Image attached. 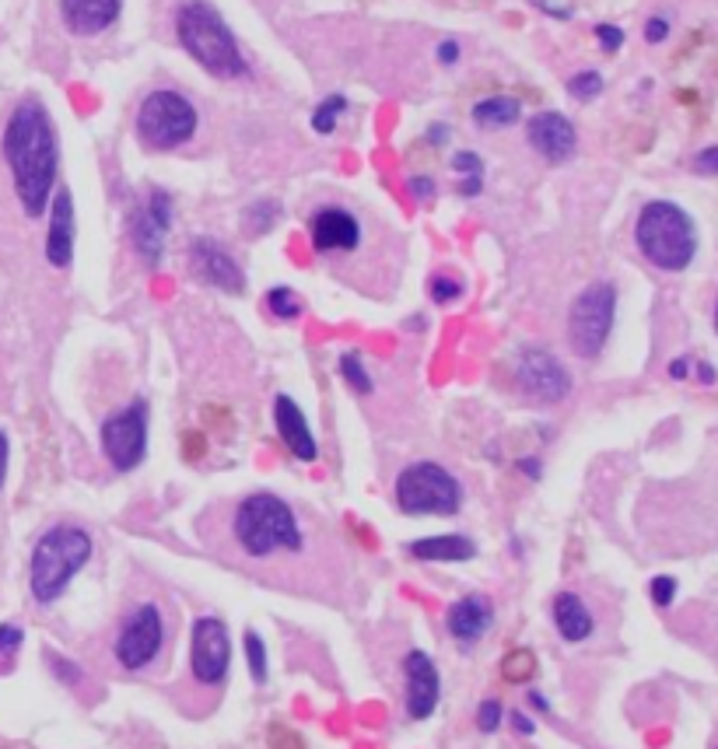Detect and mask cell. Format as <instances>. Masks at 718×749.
<instances>
[{"mask_svg": "<svg viewBox=\"0 0 718 749\" xmlns=\"http://www.w3.org/2000/svg\"><path fill=\"white\" fill-rule=\"evenodd\" d=\"M4 161L11 168L14 193L29 217H42L57 186V127L39 99L18 102L4 127Z\"/></svg>", "mask_w": 718, "mask_h": 749, "instance_id": "6da1fadb", "label": "cell"}, {"mask_svg": "<svg viewBox=\"0 0 718 749\" xmlns=\"http://www.w3.org/2000/svg\"><path fill=\"white\" fill-rule=\"evenodd\" d=\"M232 543L246 564H281L305 553V533L295 509L277 494H249L232 512Z\"/></svg>", "mask_w": 718, "mask_h": 749, "instance_id": "7a4b0ae2", "label": "cell"}, {"mask_svg": "<svg viewBox=\"0 0 718 749\" xmlns=\"http://www.w3.org/2000/svg\"><path fill=\"white\" fill-rule=\"evenodd\" d=\"M91 536L81 525H53L39 536L32 561H29V589L39 607H53V602L70 589V582L85 571L91 561Z\"/></svg>", "mask_w": 718, "mask_h": 749, "instance_id": "3957f363", "label": "cell"}, {"mask_svg": "<svg viewBox=\"0 0 718 749\" xmlns=\"http://www.w3.org/2000/svg\"><path fill=\"white\" fill-rule=\"evenodd\" d=\"M176 32L183 50L194 57L214 78H246V57L238 53L235 32L225 26V18L214 11L207 0H189L176 14Z\"/></svg>", "mask_w": 718, "mask_h": 749, "instance_id": "277c9868", "label": "cell"}, {"mask_svg": "<svg viewBox=\"0 0 718 749\" xmlns=\"http://www.w3.org/2000/svg\"><path fill=\"white\" fill-rule=\"evenodd\" d=\"M635 242L652 267L669 274L687 270L694 253H698V231H694L690 214L669 200H652L641 207L638 225H635Z\"/></svg>", "mask_w": 718, "mask_h": 749, "instance_id": "5b68a950", "label": "cell"}, {"mask_svg": "<svg viewBox=\"0 0 718 749\" xmlns=\"http://www.w3.org/2000/svg\"><path fill=\"white\" fill-rule=\"evenodd\" d=\"M396 504L403 515H456L463 509V483L424 459L396 476Z\"/></svg>", "mask_w": 718, "mask_h": 749, "instance_id": "8992f818", "label": "cell"}, {"mask_svg": "<svg viewBox=\"0 0 718 749\" xmlns=\"http://www.w3.org/2000/svg\"><path fill=\"white\" fill-rule=\"evenodd\" d=\"M165 638H169V623H165V610L158 607V602L155 599L134 602L116 627L112 659L119 662V669L144 672V669H151L158 662Z\"/></svg>", "mask_w": 718, "mask_h": 749, "instance_id": "52a82bcc", "label": "cell"}, {"mask_svg": "<svg viewBox=\"0 0 718 749\" xmlns=\"http://www.w3.org/2000/svg\"><path fill=\"white\" fill-rule=\"evenodd\" d=\"M613 316H617V287L610 280H596L589 284L586 292L571 302L568 312V344L571 351L592 361L600 357L610 329H613Z\"/></svg>", "mask_w": 718, "mask_h": 749, "instance_id": "ba28073f", "label": "cell"}, {"mask_svg": "<svg viewBox=\"0 0 718 749\" xmlns=\"http://www.w3.org/2000/svg\"><path fill=\"white\" fill-rule=\"evenodd\" d=\"M197 134V109L179 91H151L137 112V137L148 151H173Z\"/></svg>", "mask_w": 718, "mask_h": 749, "instance_id": "9c48e42d", "label": "cell"}, {"mask_svg": "<svg viewBox=\"0 0 718 749\" xmlns=\"http://www.w3.org/2000/svg\"><path fill=\"white\" fill-rule=\"evenodd\" d=\"M232 666V641L228 627L218 617H197L189 627V680L197 690L214 693L225 687Z\"/></svg>", "mask_w": 718, "mask_h": 749, "instance_id": "30bf717a", "label": "cell"}, {"mask_svg": "<svg viewBox=\"0 0 718 749\" xmlns=\"http://www.w3.org/2000/svg\"><path fill=\"white\" fill-rule=\"evenodd\" d=\"M102 452L116 473H130L148 455V403L134 400L102 421Z\"/></svg>", "mask_w": 718, "mask_h": 749, "instance_id": "8fae6325", "label": "cell"}, {"mask_svg": "<svg viewBox=\"0 0 718 749\" xmlns=\"http://www.w3.org/2000/svg\"><path fill=\"white\" fill-rule=\"evenodd\" d=\"M515 382L533 403H561L571 393V375L561 361L543 347H525L515 357Z\"/></svg>", "mask_w": 718, "mask_h": 749, "instance_id": "7c38bea8", "label": "cell"}, {"mask_svg": "<svg viewBox=\"0 0 718 749\" xmlns=\"http://www.w3.org/2000/svg\"><path fill=\"white\" fill-rule=\"evenodd\" d=\"M173 228V197L155 189L148 200L130 210V242L144 267H158L165 256V235Z\"/></svg>", "mask_w": 718, "mask_h": 749, "instance_id": "4fadbf2b", "label": "cell"}, {"mask_svg": "<svg viewBox=\"0 0 718 749\" xmlns=\"http://www.w3.org/2000/svg\"><path fill=\"white\" fill-rule=\"evenodd\" d=\"M189 267H194V274L204 284L218 287V292H225V295H243L246 292V274L222 242L194 238V246H189Z\"/></svg>", "mask_w": 718, "mask_h": 749, "instance_id": "5bb4252c", "label": "cell"}, {"mask_svg": "<svg viewBox=\"0 0 718 749\" xmlns=\"http://www.w3.org/2000/svg\"><path fill=\"white\" fill-rule=\"evenodd\" d=\"M403 676H406V718L424 721L435 714L439 697H442V676L439 666L431 662L427 651L414 648L403 659Z\"/></svg>", "mask_w": 718, "mask_h": 749, "instance_id": "9a60e30c", "label": "cell"}, {"mask_svg": "<svg viewBox=\"0 0 718 749\" xmlns=\"http://www.w3.org/2000/svg\"><path fill=\"white\" fill-rule=\"evenodd\" d=\"M308 235H313V249L330 256V253H354L362 246V225L357 217L344 207H319L308 221Z\"/></svg>", "mask_w": 718, "mask_h": 749, "instance_id": "2e32d148", "label": "cell"}, {"mask_svg": "<svg viewBox=\"0 0 718 749\" xmlns=\"http://www.w3.org/2000/svg\"><path fill=\"white\" fill-rule=\"evenodd\" d=\"M525 137H530V148L543 155L550 165H561L579 148V134H574L571 119L561 112H537L530 124H525Z\"/></svg>", "mask_w": 718, "mask_h": 749, "instance_id": "e0dca14e", "label": "cell"}, {"mask_svg": "<svg viewBox=\"0 0 718 749\" xmlns=\"http://www.w3.org/2000/svg\"><path fill=\"white\" fill-rule=\"evenodd\" d=\"M494 627V602L481 592L463 595L445 613V631L460 644H476Z\"/></svg>", "mask_w": 718, "mask_h": 749, "instance_id": "ac0fdd59", "label": "cell"}, {"mask_svg": "<svg viewBox=\"0 0 718 749\" xmlns=\"http://www.w3.org/2000/svg\"><path fill=\"white\" fill-rule=\"evenodd\" d=\"M75 200H70V189H57L50 207V231H46V259L57 270H67L70 259H75Z\"/></svg>", "mask_w": 718, "mask_h": 749, "instance_id": "d6986e66", "label": "cell"}, {"mask_svg": "<svg viewBox=\"0 0 718 749\" xmlns=\"http://www.w3.org/2000/svg\"><path fill=\"white\" fill-rule=\"evenodd\" d=\"M274 427L281 434V442L287 445V452H292L295 459H302V463H313V459L319 455V445L313 438V427H308L302 406L284 393L274 400Z\"/></svg>", "mask_w": 718, "mask_h": 749, "instance_id": "ffe728a7", "label": "cell"}, {"mask_svg": "<svg viewBox=\"0 0 718 749\" xmlns=\"http://www.w3.org/2000/svg\"><path fill=\"white\" fill-rule=\"evenodd\" d=\"M124 11V0H60V14L70 32L78 36H99Z\"/></svg>", "mask_w": 718, "mask_h": 749, "instance_id": "44dd1931", "label": "cell"}, {"mask_svg": "<svg viewBox=\"0 0 718 749\" xmlns=\"http://www.w3.org/2000/svg\"><path fill=\"white\" fill-rule=\"evenodd\" d=\"M550 613H554V627L568 644H579L596 631V620H592L589 607L582 602V595H574V592H558L554 602H550Z\"/></svg>", "mask_w": 718, "mask_h": 749, "instance_id": "7402d4cb", "label": "cell"}, {"mask_svg": "<svg viewBox=\"0 0 718 749\" xmlns=\"http://www.w3.org/2000/svg\"><path fill=\"white\" fill-rule=\"evenodd\" d=\"M406 550H411V558H417V561H470L473 553H476L473 540H466L460 533H452V536H427V540L411 543Z\"/></svg>", "mask_w": 718, "mask_h": 749, "instance_id": "603a6c76", "label": "cell"}, {"mask_svg": "<svg viewBox=\"0 0 718 749\" xmlns=\"http://www.w3.org/2000/svg\"><path fill=\"white\" fill-rule=\"evenodd\" d=\"M519 116H522V106H519V99H509V95H491V99L473 106L476 127H484V130H505V127L519 124Z\"/></svg>", "mask_w": 718, "mask_h": 749, "instance_id": "cb8c5ba5", "label": "cell"}, {"mask_svg": "<svg viewBox=\"0 0 718 749\" xmlns=\"http://www.w3.org/2000/svg\"><path fill=\"white\" fill-rule=\"evenodd\" d=\"M452 168L463 176L460 183V197H476L484 186V158L476 151H460L456 158H452Z\"/></svg>", "mask_w": 718, "mask_h": 749, "instance_id": "d4e9b609", "label": "cell"}, {"mask_svg": "<svg viewBox=\"0 0 718 749\" xmlns=\"http://www.w3.org/2000/svg\"><path fill=\"white\" fill-rule=\"evenodd\" d=\"M341 375L347 378V385L354 393H362V396H368L372 390H375V382H372V375H368V368H365V361H362V354L357 351H347L344 357H341Z\"/></svg>", "mask_w": 718, "mask_h": 749, "instance_id": "484cf974", "label": "cell"}, {"mask_svg": "<svg viewBox=\"0 0 718 749\" xmlns=\"http://www.w3.org/2000/svg\"><path fill=\"white\" fill-rule=\"evenodd\" d=\"M344 109H347L344 95H330V99L319 102V109L313 112V130L316 134H333V130H337V119H341Z\"/></svg>", "mask_w": 718, "mask_h": 749, "instance_id": "4316f807", "label": "cell"}, {"mask_svg": "<svg viewBox=\"0 0 718 749\" xmlns=\"http://www.w3.org/2000/svg\"><path fill=\"white\" fill-rule=\"evenodd\" d=\"M267 308L277 319H298L302 316V298L292 292V287H274V292H267Z\"/></svg>", "mask_w": 718, "mask_h": 749, "instance_id": "83f0119b", "label": "cell"}, {"mask_svg": "<svg viewBox=\"0 0 718 749\" xmlns=\"http://www.w3.org/2000/svg\"><path fill=\"white\" fill-rule=\"evenodd\" d=\"M246 662L256 683H267V644L256 631H246Z\"/></svg>", "mask_w": 718, "mask_h": 749, "instance_id": "f1b7e54d", "label": "cell"}, {"mask_svg": "<svg viewBox=\"0 0 718 749\" xmlns=\"http://www.w3.org/2000/svg\"><path fill=\"white\" fill-rule=\"evenodd\" d=\"M21 644H26V631L18 623H0V669H11Z\"/></svg>", "mask_w": 718, "mask_h": 749, "instance_id": "f546056e", "label": "cell"}, {"mask_svg": "<svg viewBox=\"0 0 718 749\" xmlns=\"http://www.w3.org/2000/svg\"><path fill=\"white\" fill-rule=\"evenodd\" d=\"M603 91V78L596 75V70H582V75H574L571 81H568V95L571 99H579V102H589V99H596V95Z\"/></svg>", "mask_w": 718, "mask_h": 749, "instance_id": "4dcf8cb0", "label": "cell"}, {"mask_svg": "<svg viewBox=\"0 0 718 749\" xmlns=\"http://www.w3.org/2000/svg\"><path fill=\"white\" fill-rule=\"evenodd\" d=\"M274 217H277V204L274 200H259V204H253L246 214H243V221L249 225V231L253 235H263L271 225H274Z\"/></svg>", "mask_w": 718, "mask_h": 749, "instance_id": "1f68e13d", "label": "cell"}, {"mask_svg": "<svg viewBox=\"0 0 718 749\" xmlns=\"http://www.w3.org/2000/svg\"><path fill=\"white\" fill-rule=\"evenodd\" d=\"M431 302H439V305H445V302H456V298H463V284L460 280H452V277H431Z\"/></svg>", "mask_w": 718, "mask_h": 749, "instance_id": "d6a6232c", "label": "cell"}, {"mask_svg": "<svg viewBox=\"0 0 718 749\" xmlns=\"http://www.w3.org/2000/svg\"><path fill=\"white\" fill-rule=\"evenodd\" d=\"M649 595H652L656 607H662V610H666V607H673V599H677V578H669V574L652 578Z\"/></svg>", "mask_w": 718, "mask_h": 749, "instance_id": "836d02e7", "label": "cell"}, {"mask_svg": "<svg viewBox=\"0 0 718 749\" xmlns=\"http://www.w3.org/2000/svg\"><path fill=\"white\" fill-rule=\"evenodd\" d=\"M501 714H505V708L498 704V700H484L481 708H476V729L481 732H498V725H501Z\"/></svg>", "mask_w": 718, "mask_h": 749, "instance_id": "e575fe53", "label": "cell"}, {"mask_svg": "<svg viewBox=\"0 0 718 749\" xmlns=\"http://www.w3.org/2000/svg\"><path fill=\"white\" fill-rule=\"evenodd\" d=\"M530 672H533V656H530V651H512L509 662H505V676H509V680L512 683H522Z\"/></svg>", "mask_w": 718, "mask_h": 749, "instance_id": "d590c367", "label": "cell"}, {"mask_svg": "<svg viewBox=\"0 0 718 749\" xmlns=\"http://www.w3.org/2000/svg\"><path fill=\"white\" fill-rule=\"evenodd\" d=\"M596 39H600V46L607 53H617L620 46H624V32H620L617 26H596Z\"/></svg>", "mask_w": 718, "mask_h": 749, "instance_id": "8d00e7d4", "label": "cell"}, {"mask_svg": "<svg viewBox=\"0 0 718 749\" xmlns=\"http://www.w3.org/2000/svg\"><path fill=\"white\" fill-rule=\"evenodd\" d=\"M694 168H698L701 176H718V148H708L694 158Z\"/></svg>", "mask_w": 718, "mask_h": 749, "instance_id": "74e56055", "label": "cell"}, {"mask_svg": "<svg viewBox=\"0 0 718 749\" xmlns=\"http://www.w3.org/2000/svg\"><path fill=\"white\" fill-rule=\"evenodd\" d=\"M8 463H11V442H8V434L0 431V487H4V480H8Z\"/></svg>", "mask_w": 718, "mask_h": 749, "instance_id": "f35d334b", "label": "cell"}, {"mask_svg": "<svg viewBox=\"0 0 718 749\" xmlns=\"http://www.w3.org/2000/svg\"><path fill=\"white\" fill-rule=\"evenodd\" d=\"M411 193H414V197H421V200H431V197H435V183L424 179V176H414L411 179Z\"/></svg>", "mask_w": 718, "mask_h": 749, "instance_id": "ab89813d", "label": "cell"}, {"mask_svg": "<svg viewBox=\"0 0 718 749\" xmlns=\"http://www.w3.org/2000/svg\"><path fill=\"white\" fill-rule=\"evenodd\" d=\"M666 36H669V26L662 18H652L649 26H645V39H649V42H662Z\"/></svg>", "mask_w": 718, "mask_h": 749, "instance_id": "60d3db41", "label": "cell"}, {"mask_svg": "<svg viewBox=\"0 0 718 749\" xmlns=\"http://www.w3.org/2000/svg\"><path fill=\"white\" fill-rule=\"evenodd\" d=\"M439 60H442V63H456V60H460V46L452 42V39H445V42L439 46Z\"/></svg>", "mask_w": 718, "mask_h": 749, "instance_id": "b9f144b4", "label": "cell"}, {"mask_svg": "<svg viewBox=\"0 0 718 749\" xmlns=\"http://www.w3.org/2000/svg\"><path fill=\"white\" fill-rule=\"evenodd\" d=\"M519 470L522 473H530V480H540V473H543V466H540V459H519Z\"/></svg>", "mask_w": 718, "mask_h": 749, "instance_id": "7bdbcfd3", "label": "cell"}, {"mask_svg": "<svg viewBox=\"0 0 718 749\" xmlns=\"http://www.w3.org/2000/svg\"><path fill=\"white\" fill-rule=\"evenodd\" d=\"M687 372H690V361H683V357L669 365V375H673V378H687Z\"/></svg>", "mask_w": 718, "mask_h": 749, "instance_id": "ee69618b", "label": "cell"}, {"mask_svg": "<svg viewBox=\"0 0 718 749\" xmlns=\"http://www.w3.org/2000/svg\"><path fill=\"white\" fill-rule=\"evenodd\" d=\"M512 725H515V732H525V736L533 732V721L525 718V714H512Z\"/></svg>", "mask_w": 718, "mask_h": 749, "instance_id": "f6af8a7d", "label": "cell"}, {"mask_svg": "<svg viewBox=\"0 0 718 749\" xmlns=\"http://www.w3.org/2000/svg\"><path fill=\"white\" fill-rule=\"evenodd\" d=\"M431 144H445V137H449V127H431Z\"/></svg>", "mask_w": 718, "mask_h": 749, "instance_id": "bcb514c9", "label": "cell"}, {"mask_svg": "<svg viewBox=\"0 0 718 749\" xmlns=\"http://www.w3.org/2000/svg\"><path fill=\"white\" fill-rule=\"evenodd\" d=\"M530 700H533V704H537L540 711H547V700H543L540 693H530Z\"/></svg>", "mask_w": 718, "mask_h": 749, "instance_id": "7dc6e473", "label": "cell"}, {"mask_svg": "<svg viewBox=\"0 0 718 749\" xmlns=\"http://www.w3.org/2000/svg\"><path fill=\"white\" fill-rule=\"evenodd\" d=\"M715 329H718V305H715Z\"/></svg>", "mask_w": 718, "mask_h": 749, "instance_id": "c3c4849f", "label": "cell"}]
</instances>
